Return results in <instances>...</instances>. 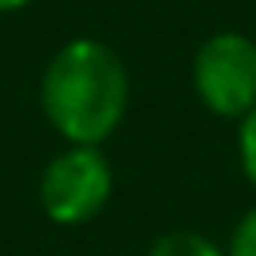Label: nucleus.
<instances>
[{
    "label": "nucleus",
    "mask_w": 256,
    "mask_h": 256,
    "mask_svg": "<svg viewBox=\"0 0 256 256\" xmlns=\"http://www.w3.org/2000/svg\"><path fill=\"white\" fill-rule=\"evenodd\" d=\"M147 256H226V248H218L211 238L196 230H166L151 241Z\"/></svg>",
    "instance_id": "20e7f679"
},
{
    "label": "nucleus",
    "mask_w": 256,
    "mask_h": 256,
    "mask_svg": "<svg viewBox=\"0 0 256 256\" xmlns=\"http://www.w3.org/2000/svg\"><path fill=\"white\" fill-rule=\"evenodd\" d=\"M26 4H30V0H0V16H4V12H19V8H26Z\"/></svg>",
    "instance_id": "0eeeda50"
},
{
    "label": "nucleus",
    "mask_w": 256,
    "mask_h": 256,
    "mask_svg": "<svg viewBox=\"0 0 256 256\" xmlns=\"http://www.w3.org/2000/svg\"><path fill=\"white\" fill-rule=\"evenodd\" d=\"M38 98L56 136L76 147H98L124 120L132 80L113 46L98 38H72L49 56Z\"/></svg>",
    "instance_id": "f257e3e1"
},
{
    "label": "nucleus",
    "mask_w": 256,
    "mask_h": 256,
    "mask_svg": "<svg viewBox=\"0 0 256 256\" xmlns=\"http://www.w3.org/2000/svg\"><path fill=\"white\" fill-rule=\"evenodd\" d=\"M226 256H256V208H248L234 222L230 241H226Z\"/></svg>",
    "instance_id": "423d86ee"
},
{
    "label": "nucleus",
    "mask_w": 256,
    "mask_h": 256,
    "mask_svg": "<svg viewBox=\"0 0 256 256\" xmlns=\"http://www.w3.org/2000/svg\"><path fill=\"white\" fill-rule=\"evenodd\" d=\"M192 90L222 120L256 110V42L238 30H218L192 56Z\"/></svg>",
    "instance_id": "f03ea898"
},
{
    "label": "nucleus",
    "mask_w": 256,
    "mask_h": 256,
    "mask_svg": "<svg viewBox=\"0 0 256 256\" xmlns=\"http://www.w3.org/2000/svg\"><path fill=\"white\" fill-rule=\"evenodd\" d=\"M113 196V166L102 147H64L38 181V200L46 218L60 226H80L102 215Z\"/></svg>",
    "instance_id": "7ed1b4c3"
},
{
    "label": "nucleus",
    "mask_w": 256,
    "mask_h": 256,
    "mask_svg": "<svg viewBox=\"0 0 256 256\" xmlns=\"http://www.w3.org/2000/svg\"><path fill=\"white\" fill-rule=\"evenodd\" d=\"M238 158H241L248 184L256 188V110L238 120Z\"/></svg>",
    "instance_id": "39448f33"
}]
</instances>
